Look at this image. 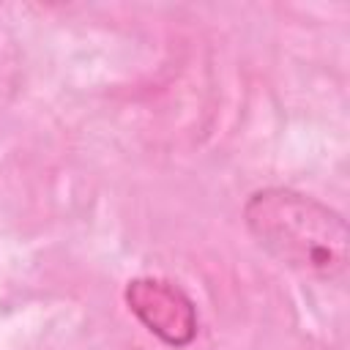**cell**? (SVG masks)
Instances as JSON below:
<instances>
[{
	"mask_svg": "<svg viewBox=\"0 0 350 350\" xmlns=\"http://www.w3.org/2000/svg\"><path fill=\"white\" fill-rule=\"evenodd\" d=\"M123 295L131 314L164 345L186 347L194 342L200 328L197 306L175 282L159 276H139L126 284Z\"/></svg>",
	"mask_w": 350,
	"mask_h": 350,
	"instance_id": "cell-2",
	"label": "cell"
},
{
	"mask_svg": "<svg viewBox=\"0 0 350 350\" xmlns=\"http://www.w3.org/2000/svg\"><path fill=\"white\" fill-rule=\"evenodd\" d=\"M246 230L282 265L336 279L347 268V224L342 213L295 189L271 186L254 191L243 205Z\"/></svg>",
	"mask_w": 350,
	"mask_h": 350,
	"instance_id": "cell-1",
	"label": "cell"
}]
</instances>
